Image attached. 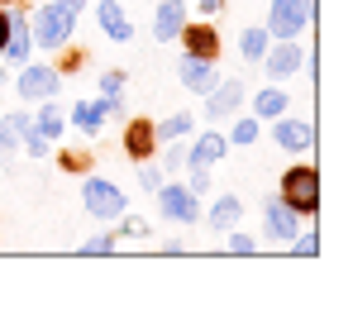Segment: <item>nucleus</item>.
Returning a JSON list of instances; mask_svg holds the SVG:
<instances>
[{
    "label": "nucleus",
    "instance_id": "obj_19",
    "mask_svg": "<svg viewBox=\"0 0 353 334\" xmlns=\"http://www.w3.org/2000/svg\"><path fill=\"white\" fill-rule=\"evenodd\" d=\"M272 48V34L268 29H243V39H239V53L248 57V62H263V53Z\"/></svg>",
    "mask_w": 353,
    "mask_h": 334
},
{
    "label": "nucleus",
    "instance_id": "obj_25",
    "mask_svg": "<svg viewBox=\"0 0 353 334\" xmlns=\"http://www.w3.org/2000/svg\"><path fill=\"white\" fill-rule=\"evenodd\" d=\"M139 186H143V191H158V186H163V172L153 163H139Z\"/></svg>",
    "mask_w": 353,
    "mask_h": 334
},
{
    "label": "nucleus",
    "instance_id": "obj_8",
    "mask_svg": "<svg viewBox=\"0 0 353 334\" xmlns=\"http://www.w3.org/2000/svg\"><path fill=\"white\" fill-rule=\"evenodd\" d=\"M176 77H181V86H186V91H201V96H205V91L220 81V67H215V57H191V53H181Z\"/></svg>",
    "mask_w": 353,
    "mask_h": 334
},
{
    "label": "nucleus",
    "instance_id": "obj_31",
    "mask_svg": "<svg viewBox=\"0 0 353 334\" xmlns=\"http://www.w3.org/2000/svg\"><path fill=\"white\" fill-rule=\"evenodd\" d=\"M119 234H124V239H139V234H148V224H143V220H124V224H119Z\"/></svg>",
    "mask_w": 353,
    "mask_h": 334
},
{
    "label": "nucleus",
    "instance_id": "obj_4",
    "mask_svg": "<svg viewBox=\"0 0 353 334\" xmlns=\"http://www.w3.org/2000/svg\"><path fill=\"white\" fill-rule=\"evenodd\" d=\"M305 24H310V0H272V19H268L272 39H296Z\"/></svg>",
    "mask_w": 353,
    "mask_h": 334
},
{
    "label": "nucleus",
    "instance_id": "obj_7",
    "mask_svg": "<svg viewBox=\"0 0 353 334\" xmlns=\"http://www.w3.org/2000/svg\"><path fill=\"white\" fill-rule=\"evenodd\" d=\"M205 96H210V101H205V119H225V115H234L239 106H243L248 86H243L239 77H230V81H215Z\"/></svg>",
    "mask_w": 353,
    "mask_h": 334
},
{
    "label": "nucleus",
    "instance_id": "obj_27",
    "mask_svg": "<svg viewBox=\"0 0 353 334\" xmlns=\"http://www.w3.org/2000/svg\"><path fill=\"white\" fill-rule=\"evenodd\" d=\"M230 253H239V258L258 253V239H253V234H230Z\"/></svg>",
    "mask_w": 353,
    "mask_h": 334
},
{
    "label": "nucleus",
    "instance_id": "obj_9",
    "mask_svg": "<svg viewBox=\"0 0 353 334\" xmlns=\"http://www.w3.org/2000/svg\"><path fill=\"white\" fill-rule=\"evenodd\" d=\"M58 81H62L58 67H34V62H29V67L19 72V81H14V86H19V96H24V101H48V96L58 91Z\"/></svg>",
    "mask_w": 353,
    "mask_h": 334
},
{
    "label": "nucleus",
    "instance_id": "obj_23",
    "mask_svg": "<svg viewBox=\"0 0 353 334\" xmlns=\"http://www.w3.org/2000/svg\"><path fill=\"white\" fill-rule=\"evenodd\" d=\"M34 129H39V134H48V139H58V134H62V110H58V106H43L39 119H34Z\"/></svg>",
    "mask_w": 353,
    "mask_h": 334
},
{
    "label": "nucleus",
    "instance_id": "obj_29",
    "mask_svg": "<svg viewBox=\"0 0 353 334\" xmlns=\"http://www.w3.org/2000/svg\"><path fill=\"white\" fill-rule=\"evenodd\" d=\"M110 248H115V234H96L81 244V253H110Z\"/></svg>",
    "mask_w": 353,
    "mask_h": 334
},
{
    "label": "nucleus",
    "instance_id": "obj_3",
    "mask_svg": "<svg viewBox=\"0 0 353 334\" xmlns=\"http://www.w3.org/2000/svg\"><path fill=\"white\" fill-rule=\"evenodd\" d=\"M81 196H86V210L96 220H119L124 215V191H119L115 181H105V177H86Z\"/></svg>",
    "mask_w": 353,
    "mask_h": 334
},
{
    "label": "nucleus",
    "instance_id": "obj_16",
    "mask_svg": "<svg viewBox=\"0 0 353 334\" xmlns=\"http://www.w3.org/2000/svg\"><path fill=\"white\" fill-rule=\"evenodd\" d=\"M96 19H101V29H105L115 43H129V39H134V24L124 19V10H119L115 0H101V5H96Z\"/></svg>",
    "mask_w": 353,
    "mask_h": 334
},
{
    "label": "nucleus",
    "instance_id": "obj_20",
    "mask_svg": "<svg viewBox=\"0 0 353 334\" xmlns=\"http://www.w3.org/2000/svg\"><path fill=\"white\" fill-rule=\"evenodd\" d=\"M239 215H243V206H239V196H220L215 206H210V224L215 229H234Z\"/></svg>",
    "mask_w": 353,
    "mask_h": 334
},
{
    "label": "nucleus",
    "instance_id": "obj_5",
    "mask_svg": "<svg viewBox=\"0 0 353 334\" xmlns=\"http://www.w3.org/2000/svg\"><path fill=\"white\" fill-rule=\"evenodd\" d=\"M158 201H163V215L176 224H196L201 220V206H196V191L191 186H158Z\"/></svg>",
    "mask_w": 353,
    "mask_h": 334
},
{
    "label": "nucleus",
    "instance_id": "obj_12",
    "mask_svg": "<svg viewBox=\"0 0 353 334\" xmlns=\"http://www.w3.org/2000/svg\"><path fill=\"white\" fill-rule=\"evenodd\" d=\"M181 29H186V5L181 0H163L158 14H153V39L172 43V39H181Z\"/></svg>",
    "mask_w": 353,
    "mask_h": 334
},
{
    "label": "nucleus",
    "instance_id": "obj_10",
    "mask_svg": "<svg viewBox=\"0 0 353 334\" xmlns=\"http://www.w3.org/2000/svg\"><path fill=\"white\" fill-rule=\"evenodd\" d=\"M305 62V53H301V43L296 39H282L277 48H268L263 53V67H268V77L272 81H287V77H296V67Z\"/></svg>",
    "mask_w": 353,
    "mask_h": 334
},
{
    "label": "nucleus",
    "instance_id": "obj_28",
    "mask_svg": "<svg viewBox=\"0 0 353 334\" xmlns=\"http://www.w3.org/2000/svg\"><path fill=\"white\" fill-rule=\"evenodd\" d=\"M124 91V72H101V96H119Z\"/></svg>",
    "mask_w": 353,
    "mask_h": 334
},
{
    "label": "nucleus",
    "instance_id": "obj_1",
    "mask_svg": "<svg viewBox=\"0 0 353 334\" xmlns=\"http://www.w3.org/2000/svg\"><path fill=\"white\" fill-rule=\"evenodd\" d=\"M72 34H77V10H67L62 0H43L39 14H34V43H43V48H62Z\"/></svg>",
    "mask_w": 353,
    "mask_h": 334
},
{
    "label": "nucleus",
    "instance_id": "obj_15",
    "mask_svg": "<svg viewBox=\"0 0 353 334\" xmlns=\"http://www.w3.org/2000/svg\"><path fill=\"white\" fill-rule=\"evenodd\" d=\"M277 144H282L287 153H305V148H315V129H310L305 119H282V115H277Z\"/></svg>",
    "mask_w": 353,
    "mask_h": 334
},
{
    "label": "nucleus",
    "instance_id": "obj_34",
    "mask_svg": "<svg viewBox=\"0 0 353 334\" xmlns=\"http://www.w3.org/2000/svg\"><path fill=\"white\" fill-rule=\"evenodd\" d=\"M62 5H67V10H81V5H91V0H62Z\"/></svg>",
    "mask_w": 353,
    "mask_h": 334
},
{
    "label": "nucleus",
    "instance_id": "obj_22",
    "mask_svg": "<svg viewBox=\"0 0 353 334\" xmlns=\"http://www.w3.org/2000/svg\"><path fill=\"white\" fill-rule=\"evenodd\" d=\"M253 110H258V119H277V115L287 110V96L282 91H258V106Z\"/></svg>",
    "mask_w": 353,
    "mask_h": 334
},
{
    "label": "nucleus",
    "instance_id": "obj_17",
    "mask_svg": "<svg viewBox=\"0 0 353 334\" xmlns=\"http://www.w3.org/2000/svg\"><path fill=\"white\" fill-rule=\"evenodd\" d=\"M29 43H34L29 39V19L24 14H10V34H5V48L0 53L14 57V62H29Z\"/></svg>",
    "mask_w": 353,
    "mask_h": 334
},
{
    "label": "nucleus",
    "instance_id": "obj_30",
    "mask_svg": "<svg viewBox=\"0 0 353 334\" xmlns=\"http://www.w3.org/2000/svg\"><path fill=\"white\" fill-rule=\"evenodd\" d=\"M191 191L201 196V191H210V177H205V167H191Z\"/></svg>",
    "mask_w": 353,
    "mask_h": 334
},
{
    "label": "nucleus",
    "instance_id": "obj_21",
    "mask_svg": "<svg viewBox=\"0 0 353 334\" xmlns=\"http://www.w3.org/2000/svg\"><path fill=\"white\" fill-rule=\"evenodd\" d=\"M153 134L163 139V144H176V139H186L191 134V115L181 110V115H168L163 124H153Z\"/></svg>",
    "mask_w": 353,
    "mask_h": 334
},
{
    "label": "nucleus",
    "instance_id": "obj_33",
    "mask_svg": "<svg viewBox=\"0 0 353 334\" xmlns=\"http://www.w3.org/2000/svg\"><path fill=\"white\" fill-rule=\"evenodd\" d=\"M5 34H10V14L0 10V48H5Z\"/></svg>",
    "mask_w": 353,
    "mask_h": 334
},
{
    "label": "nucleus",
    "instance_id": "obj_14",
    "mask_svg": "<svg viewBox=\"0 0 353 334\" xmlns=\"http://www.w3.org/2000/svg\"><path fill=\"white\" fill-rule=\"evenodd\" d=\"M181 43H186L191 57H215V62H220V34H215L210 24H186V29H181Z\"/></svg>",
    "mask_w": 353,
    "mask_h": 334
},
{
    "label": "nucleus",
    "instance_id": "obj_6",
    "mask_svg": "<svg viewBox=\"0 0 353 334\" xmlns=\"http://www.w3.org/2000/svg\"><path fill=\"white\" fill-rule=\"evenodd\" d=\"M263 220H268V234H272V239H282V244H292L296 234L305 229V224H301L305 215H301V210H292L282 196H272V201L263 206Z\"/></svg>",
    "mask_w": 353,
    "mask_h": 334
},
{
    "label": "nucleus",
    "instance_id": "obj_32",
    "mask_svg": "<svg viewBox=\"0 0 353 334\" xmlns=\"http://www.w3.org/2000/svg\"><path fill=\"white\" fill-rule=\"evenodd\" d=\"M220 5H225V0H201V14H205V19H210V14H220Z\"/></svg>",
    "mask_w": 353,
    "mask_h": 334
},
{
    "label": "nucleus",
    "instance_id": "obj_11",
    "mask_svg": "<svg viewBox=\"0 0 353 334\" xmlns=\"http://www.w3.org/2000/svg\"><path fill=\"white\" fill-rule=\"evenodd\" d=\"M119 110V96H101V101H81V106H72V124L77 129H86V134H96L110 115Z\"/></svg>",
    "mask_w": 353,
    "mask_h": 334
},
{
    "label": "nucleus",
    "instance_id": "obj_18",
    "mask_svg": "<svg viewBox=\"0 0 353 334\" xmlns=\"http://www.w3.org/2000/svg\"><path fill=\"white\" fill-rule=\"evenodd\" d=\"M225 148H230V144H225L220 134H201V139H196V148L186 153V163H191V167H210V163H220V158H225Z\"/></svg>",
    "mask_w": 353,
    "mask_h": 334
},
{
    "label": "nucleus",
    "instance_id": "obj_2",
    "mask_svg": "<svg viewBox=\"0 0 353 334\" xmlns=\"http://www.w3.org/2000/svg\"><path fill=\"white\" fill-rule=\"evenodd\" d=\"M282 201H287L292 210H301V215H315V210H320V172L310 163L292 167V172L282 177Z\"/></svg>",
    "mask_w": 353,
    "mask_h": 334
},
{
    "label": "nucleus",
    "instance_id": "obj_26",
    "mask_svg": "<svg viewBox=\"0 0 353 334\" xmlns=\"http://www.w3.org/2000/svg\"><path fill=\"white\" fill-rule=\"evenodd\" d=\"M234 144H243V148L258 144V119H239L234 124Z\"/></svg>",
    "mask_w": 353,
    "mask_h": 334
},
{
    "label": "nucleus",
    "instance_id": "obj_13",
    "mask_svg": "<svg viewBox=\"0 0 353 334\" xmlns=\"http://www.w3.org/2000/svg\"><path fill=\"white\" fill-rule=\"evenodd\" d=\"M153 148H158L153 124H148V119H134V124L124 129V153H129L134 163H148V158H153Z\"/></svg>",
    "mask_w": 353,
    "mask_h": 334
},
{
    "label": "nucleus",
    "instance_id": "obj_24",
    "mask_svg": "<svg viewBox=\"0 0 353 334\" xmlns=\"http://www.w3.org/2000/svg\"><path fill=\"white\" fill-rule=\"evenodd\" d=\"M24 148H29V158H48V153H53V139L29 124V129H24Z\"/></svg>",
    "mask_w": 353,
    "mask_h": 334
}]
</instances>
